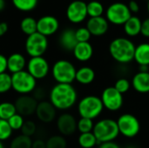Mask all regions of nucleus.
Here are the masks:
<instances>
[{"mask_svg": "<svg viewBox=\"0 0 149 148\" xmlns=\"http://www.w3.org/2000/svg\"><path fill=\"white\" fill-rule=\"evenodd\" d=\"M12 129L7 120L0 119V141H4L10 139L12 134Z\"/></svg>", "mask_w": 149, "mask_h": 148, "instance_id": "nucleus-34", "label": "nucleus"}, {"mask_svg": "<svg viewBox=\"0 0 149 148\" xmlns=\"http://www.w3.org/2000/svg\"><path fill=\"white\" fill-rule=\"evenodd\" d=\"M8 123L10 125V126L11 127V129L13 131H17V130H21L24 120V117L22 115H20L19 113H16L14 114L12 117H10L8 120Z\"/></svg>", "mask_w": 149, "mask_h": 148, "instance_id": "nucleus-36", "label": "nucleus"}, {"mask_svg": "<svg viewBox=\"0 0 149 148\" xmlns=\"http://www.w3.org/2000/svg\"><path fill=\"white\" fill-rule=\"evenodd\" d=\"M141 24L142 21L137 16H133L124 24V32L127 36L130 38H134L141 34Z\"/></svg>", "mask_w": 149, "mask_h": 148, "instance_id": "nucleus-22", "label": "nucleus"}, {"mask_svg": "<svg viewBox=\"0 0 149 148\" xmlns=\"http://www.w3.org/2000/svg\"><path fill=\"white\" fill-rule=\"evenodd\" d=\"M131 86H132L131 82H130L127 79H126V78H120V79H119L115 82V84H114V85H113V87H114L119 92H120L121 94L127 93V92L130 90Z\"/></svg>", "mask_w": 149, "mask_h": 148, "instance_id": "nucleus-35", "label": "nucleus"}, {"mask_svg": "<svg viewBox=\"0 0 149 148\" xmlns=\"http://www.w3.org/2000/svg\"><path fill=\"white\" fill-rule=\"evenodd\" d=\"M77 120L70 113H63L57 120L58 132L64 136H70L77 131Z\"/></svg>", "mask_w": 149, "mask_h": 148, "instance_id": "nucleus-15", "label": "nucleus"}, {"mask_svg": "<svg viewBox=\"0 0 149 148\" xmlns=\"http://www.w3.org/2000/svg\"><path fill=\"white\" fill-rule=\"evenodd\" d=\"M36 130H37L36 124L31 120L24 121V125H23V126L21 128L22 134H24L25 136H28V137L32 136L36 133Z\"/></svg>", "mask_w": 149, "mask_h": 148, "instance_id": "nucleus-38", "label": "nucleus"}, {"mask_svg": "<svg viewBox=\"0 0 149 148\" xmlns=\"http://www.w3.org/2000/svg\"><path fill=\"white\" fill-rule=\"evenodd\" d=\"M148 69L149 66H147V65H141V66H140V72H149Z\"/></svg>", "mask_w": 149, "mask_h": 148, "instance_id": "nucleus-46", "label": "nucleus"}, {"mask_svg": "<svg viewBox=\"0 0 149 148\" xmlns=\"http://www.w3.org/2000/svg\"><path fill=\"white\" fill-rule=\"evenodd\" d=\"M26 66L27 72L36 80L45 79L50 72L49 63L44 57L31 58Z\"/></svg>", "mask_w": 149, "mask_h": 148, "instance_id": "nucleus-11", "label": "nucleus"}, {"mask_svg": "<svg viewBox=\"0 0 149 148\" xmlns=\"http://www.w3.org/2000/svg\"><path fill=\"white\" fill-rule=\"evenodd\" d=\"M31 148H46V144L41 140H37L35 141H32Z\"/></svg>", "mask_w": 149, "mask_h": 148, "instance_id": "nucleus-43", "label": "nucleus"}, {"mask_svg": "<svg viewBox=\"0 0 149 148\" xmlns=\"http://www.w3.org/2000/svg\"><path fill=\"white\" fill-rule=\"evenodd\" d=\"M95 79V72L89 66H83L77 70L75 80L83 85L92 84Z\"/></svg>", "mask_w": 149, "mask_h": 148, "instance_id": "nucleus-23", "label": "nucleus"}, {"mask_svg": "<svg viewBox=\"0 0 149 148\" xmlns=\"http://www.w3.org/2000/svg\"><path fill=\"white\" fill-rule=\"evenodd\" d=\"M8 31V24L5 22H0V38Z\"/></svg>", "mask_w": 149, "mask_h": 148, "instance_id": "nucleus-44", "label": "nucleus"}, {"mask_svg": "<svg viewBox=\"0 0 149 148\" xmlns=\"http://www.w3.org/2000/svg\"><path fill=\"white\" fill-rule=\"evenodd\" d=\"M76 72L74 65L65 59L56 61L52 68V75L57 84H72L75 81Z\"/></svg>", "mask_w": 149, "mask_h": 148, "instance_id": "nucleus-5", "label": "nucleus"}, {"mask_svg": "<svg viewBox=\"0 0 149 148\" xmlns=\"http://www.w3.org/2000/svg\"><path fill=\"white\" fill-rule=\"evenodd\" d=\"M59 29V22L54 16H43L37 20V31L45 37L55 34Z\"/></svg>", "mask_w": 149, "mask_h": 148, "instance_id": "nucleus-13", "label": "nucleus"}, {"mask_svg": "<svg viewBox=\"0 0 149 148\" xmlns=\"http://www.w3.org/2000/svg\"><path fill=\"white\" fill-rule=\"evenodd\" d=\"M50 102L58 110H68L78 100V93L72 84H57L49 94Z\"/></svg>", "mask_w": 149, "mask_h": 148, "instance_id": "nucleus-1", "label": "nucleus"}, {"mask_svg": "<svg viewBox=\"0 0 149 148\" xmlns=\"http://www.w3.org/2000/svg\"><path fill=\"white\" fill-rule=\"evenodd\" d=\"M93 133L96 137L99 145L113 141L120 134L116 120L113 119H102L94 124Z\"/></svg>", "mask_w": 149, "mask_h": 148, "instance_id": "nucleus-3", "label": "nucleus"}, {"mask_svg": "<svg viewBox=\"0 0 149 148\" xmlns=\"http://www.w3.org/2000/svg\"><path fill=\"white\" fill-rule=\"evenodd\" d=\"M17 113L15 104L10 102H3L0 103V119L8 120L14 114Z\"/></svg>", "mask_w": 149, "mask_h": 148, "instance_id": "nucleus-28", "label": "nucleus"}, {"mask_svg": "<svg viewBox=\"0 0 149 148\" xmlns=\"http://www.w3.org/2000/svg\"><path fill=\"white\" fill-rule=\"evenodd\" d=\"M120 134L126 138L132 139L136 137L141 131V123L137 117L131 113L121 114L116 120Z\"/></svg>", "mask_w": 149, "mask_h": 148, "instance_id": "nucleus-8", "label": "nucleus"}, {"mask_svg": "<svg viewBox=\"0 0 149 148\" xmlns=\"http://www.w3.org/2000/svg\"><path fill=\"white\" fill-rule=\"evenodd\" d=\"M0 148H4L3 145V143H2V141H0Z\"/></svg>", "mask_w": 149, "mask_h": 148, "instance_id": "nucleus-48", "label": "nucleus"}, {"mask_svg": "<svg viewBox=\"0 0 149 148\" xmlns=\"http://www.w3.org/2000/svg\"><path fill=\"white\" fill-rule=\"evenodd\" d=\"M100 99L105 109L110 112H117L123 106V94L119 92L113 86L104 89L101 93Z\"/></svg>", "mask_w": 149, "mask_h": 148, "instance_id": "nucleus-10", "label": "nucleus"}, {"mask_svg": "<svg viewBox=\"0 0 149 148\" xmlns=\"http://www.w3.org/2000/svg\"><path fill=\"white\" fill-rule=\"evenodd\" d=\"M6 6V3H5V0H0V12L3 11L4 10Z\"/></svg>", "mask_w": 149, "mask_h": 148, "instance_id": "nucleus-45", "label": "nucleus"}, {"mask_svg": "<svg viewBox=\"0 0 149 148\" xmlns=\"http://www.w3.org/2000/svg\"><path fill=\"white\" fill-rule=\"evenodd\" d=\"M147 9H148V12L149 14V0H148V4H147Z\"/></svg>", "mask_w": 149, "mask_h": 148, "instance_id": "nucleus-47", "label": "nucleus"}, {"mask_svg": "<svg viewBox=\"0 0 149 148\" xmlns=\"http://www.w3.org/2000/svg\"><path fill=\"white\" fill-rule=\"evenodd\" d=\"M15 106L17 113L20 115L30 116L36 112L38 102L34 98L29 95H22L16 100Z\"/></svg>", "mask_w": 149, "mask_h": 148, "instance_id": "nucleus-14", "label": "nucleus"}, {"mask_svg": "<svg viewBox=\"0 0 149 148\" xmlns=\"http://www.w3.org/2000/svg\"><path fill=\"white\" fill-rule=\"evenodd\" d=\"M20 29L27 37L37 32V20L30 16L24 17L20 22Z\"/></svg>", "mask_w": 149, "mask_h": 148, "instance_id": "nucleus-25", "label": "nucleus"}, {"mask_svg": "<svg viewBox=\"0 0 149 148\" xmlns=\"http://www.w3.org/2000/svg\"><path fill=\"white\" fill-rule=\"evenodd\" d=\"M11 81L12 89L21 95H28L32 92L37 85V80L24 70L11 74Z\"/></svg>", "mask_w": 149, "mask_h": 148, "instance_id": "nucleus-6", "label": "nucleus"}, {"mask_svg": "<svg viewBox=\"0 0 149 148\" xmlns=\"http://www.w3.org/2000/svg\"><path fill=\"white\" fill-rule=\"evenodd\" d=\"M58 43L61 48H63L65 51H72L78 44L75 35V30L71 28L64 30L59 35Z\"/></svg>", "mask_w": 149, "mask_h": 148, "instance_id": "nucleus-19", "label": "nucleus"}, {"mask_svg": "<svg viewBox=\"0 0 149 148\" xmlns=\"http://www.w3.org/2000/svg\"><path fill=\"white\" fill-rule=\"evenodd\" d=\"M10 89H12L11 75H10L7 72L1 73L0 74V94L6 93Z\"/></svg>", "mask_w": 149, "mask_h": 148, "instance_id": "nucleus-33", "label": "nucleus"}, {"mask_svg": "<svg viewBox=\"0 0 149 148\" xmlns=\"http://www.w3.org/2000/svg\"><path fill=\"white\" fill-rule=\"evenodd\" d=\"M131 85L135 92L139 93H149V72H137L133 77Z\"/></svg>", "mask_w": 149, "mask_h": 148, "instance_id": "nucleus-18", "label": "nucleus"}, {"mask_svg": "<svg viewBox=\"0 0 149 148\" xmlns=\"http://www.w3.org/2000/svg\"><path fill=\"white\" fill-rule=\"evenodd\" d=\"M128 8L131 11V13H137L139 12L140 10V6H139V3L135 1V0H131L129 3H128Z\"/></svg>", "mask_w": 149, "mask_h": 148, "instance_id": "nucleus-41", "label": "nucleus"}, {"mask_svg": "<svg viewBox=\"0 0 149 148\" xmlns=\"http://www.w3.org/2000/svg\"><path fill=\"white\" fill-rule=\"evenodd\" d=\"M92 36L100 37L105 35L109 29V22L104 17H90L87 20L86 26Z\"/></svg>", "mask_w": 149, "mask_h": 148, "instance_id": "nucleus-16", "label": "nucleus"}, {"mask_svg": "<svg viewBox=\"0 0 149 148\" xmlns=\"http://www.w3.org/2000/svg\"><path fill=\"white\" fill-rule=\"evenodd\" d=\"M86 3L81 0H75L69 3L66 8V17L72 24H80L87 17Z\"/></svg>", "mask_w": 149, "mask_h": 148, "instance_id": "nucleus-12", "label": "nucleus"}, {"mask_svg": "<svg viewBox=\"0 0 149 148\" xmlns=\"http://www.w3.org/2000/svg\"><path fill=\"white\" fill-rule=\"evenodd\" d=\"M25 51L31 57H43L48 49V39L38 31L28 36L25 40Z\"/></svg>", "mask_w": 149, "mask_h": 148, "instance_id": "nucleus-9", "label": "nucleus"}, {"mask_svg": "<svg viewBox=\"0 0 149 148\" xmlns=\"http://www.w3.org/2000/svg\"><path fill=\"white\" fill-rule=\"evenodd\" d=\"M98 148H121L116 142L110 141V142H105L99 145Z\"/></svg>", "mask_w": 149, "mask_h": 148, "instance_id": "nucleus-42", "label": "nucleus"}, {"mask_svg": "<svg viewBox=\"0 0 149 148\" xmlns=\"http://www.w3.org/2000/svg\"><path fill=\"white\" fill-rule=\"evenodd\" d=\"M131 17L132 13L128 5L121 2L110 4L106 10V18L109 23L114 25H124Z\"/></svg>", "mask_w": 149, "mask_h": 148, "instance_id": "nucleus-7", "label": "nucleus"}, {"mask_svg": "<svg viewBox=\"0 0 149 148\" xmlns=\"http://www.w3.org/2000/svg\"><path fill=\"white\" fill-rule=\"evenodd\" d=\"M32 140L31 137L25 136L24 134L15 137L10 145V148H31Z\"/></svg>", "mask_w": 149, "mask_h": 148, "instance_id": "nucleus-30", "label": "nucleus"}, {"mask_svg": "<svg viewBox=\"0 0 149 148\" xmlns=\"http://www.w3.org/2000/svg\"><path fill=\"white\" fill-rule=\"evenodd\" d=\"M7 71V58L3 55L0 54V74L6 72Z\"/></svg>", "mask_w": 149, "mask_h": 148, "instance_id": "nucleus-40", "label": "nucleus"}, {"mask_svg": "<svg viewBox=\"0 0 149 148\" xmlns=\"http://www.w3.org/2000/svg\"><path fill=\"white\" fill-rule=\"evenodd\" d=\"M74 58L79 62H86L90 60L93 55V45L89 42L78 43L72 51Z\"/></svg>", "mask_w": 149, "mask_h": 148, "instance_id": "nucleus-20", "label": "nucleus"}, {"mask_svg": "<svg viewBox=\"0 0 149 148\" xmlns=\"http://www.w3.org/2000/svg\"><path fill=\"white\" fill-rule=\"evenodd\" d=\"M56 108L50 101H41L38 103L36 109V115L38 119L44 123H50L54 120L56 117Z\"/></svg>", "mask_w": 149, "mask_h": 148, "instance_id": "nucleus-17", "label": "nucleus"}, {"mask_svg": "<svg viewBox=\"0 0 149 148\" xmlns=\"http://www.w3.org/2000/svg\"><path fill=\"white\" fill-rule=\"evenodd\" d=\"M78 143L81 148H93L99 145L94 134L92 133H80L78 138Z\"/></svg>", "mask_w": 149, "mask_h": 148, "instance_id": "nucleus-26", "label": "nucleus"}, {"mask_svg": "<svg viewBox=\"0 0 149 148\" xmlns=\"http://www.w3.org/2000/svg\"><path fill=\"white\" fill-rule=\"evenodd\" d=\"M94 123L93 120L86 118H80L77 122V130L80 133H92L93 130Z\"/></svg>", "mask_w": 149, "mask_h": 148, "instance_id": "nucleus-31", "label": "nucleus"}, {"mask_svg": "<svg viewBox=\"0 0 149 148\" xmlns=\"http://www.w3.org/2000/svg\"><path fill=\"white\" fill-rule=\"evenodd\" d=\"M104 106L100 97L88 95L82 98L78 103V113L80 118L94 120L103 112Z\"/></svg>", "mask_w": 149, "mask_h": 148, "instance_id": "nucleus-4", "label": "nucleus"}, {"mask_svg": "<svg viewBox=\"0 0 149 148\" xmlns=\"http://www.w3.org/2000/svg\"><path fill=\"white\" fill-rule=\"evenodd\" d=\"M46 148H66L67 143L62 135H54L47 140L45 142Z\"/></svg>", "mask_w": 149, "mask_h": 148, "instance_id": "nucleus-32", "label": "nucleus"}, {"mask_svg": "<svg viewBox=\"0 0 149 148\" xmlns=\"http://www.w3.org/2000/svg\"><path fill=\"white\" fill-rule=\"evenodd\" d=\"M11 2L17 10L23 12L33 10L38 3V0H11Z\"/></svg>", "mask_w": 149, "mask_h": 148, "instance_id": "nucleus-27", "label": "nucleus"}, {"mask_svg": "<svg viewBox=\"0 0 149 148\" xmlns=\"http://www.w3.org/2000/svg\"><path fill=\"white\" fill-rule=\"evenodd\" d=\"M87 14L90 17H101L105 11L103 4L99 1H91L86 4Z\"/></svg>", "mask_w": 149, "mask_h": 148, "instance_id": "nucleus-29", "label": "nucleus"}, {"mask_svg": "<svg viewBox=\"0 0 149 148\" xmlns=\"http://www.w3.org/2000/svg\"><path fill=\"white\" fill-rule=\"evenodd\" d=\"M141 34L143 37L149 38V17L144 19V20L142 21Z\"/></svg>", "mask_w": 149, "mask_h": 148, "instance_id": "nucleus-39", "label": "nucleus"}, {"mask_svg": "<svg viewBox=\"0 0 149 148\" xmlns=\"http://www.w3.org/2000/svg\"><path fill=\"white\" fill-rule=\"evenodd\" d=\"M26 65V59L21 53L15 52L7 58V71H9L11 74L24 71Z\"/></svg>", "mask_w": 149, "mask_h": 148, "instance_id": "nucleus-21", "label": "nucleus"}, {"mask_svg": "<svg viewBox=\"0 0 149 148\" xmlns=\"http://www.w3.org/2000/svg\"><path fill=\"white\" fill-rule=\"evenodd\" d=\"M135 44L127 38H116L109 44V53L120 64H128L134 58Z\"/></svg>", "mask_w": 149, "mask_h": 148, "instance_id": "nucleus-2", "label": "nucleus"}, {"mask_svg": "<svg viewBox=\"0 0 149 148\" xmlns=\"http://www.w3.org/2000/svg\"><path fill=\"white\" fill-rule=\"evenodd\" d=\"M134 60L139 66H149V43H141L135 47Z\"/></svg>", "mask_w": 149, "mask_h": 148, "instance_id": "nucleus-24", "label": "nucleus"}, {"mask_svg": "<svg viewBox=\"0 0 149 148\" xmlns=\"http://www.w3.org/2000/svg\"><path fill=\"white\" fill-rule=\"evenodd\" d=\"M75 35L78 43H83V42H89L92 35L88 29L86 27H80L77 30H75Z\"/></svg>", "mask_w": 149, "mask_h": 148, "instance_id": "nucleus-37", "label": "nucleus"}]
</instances>
